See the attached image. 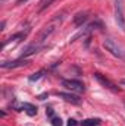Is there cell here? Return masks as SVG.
I'll list each match as a JSON object with an SVG mask.
<instances>
[{
    "label": "cell",
    "instance_id": "cell-8",
    "mask_svg": "<svg viewBox=\"0 0 125 126\" xmlns=\"http://www.w3.org/2000/svg\"><path fill=\"white\" fill-rule=\"evenodd\" d=\"M58 95L63 98L65 101L71 103V104H80L81 103V98L78 95H74V94H69V93H58Z\"/></svg>",
    "mask_w": 125,
    "mask_h": 126
},
{
    "label": "cell",
    "instance_id": "cell-5",
    "mask_svg": "<svg viewBox=\"0 0 125 126\" xmlns=\"http://www.w3.org/2000/svg\"><path fill=\"white\" fill-rule=\"evenodd\" d=\"M94 78H96V79H97V81L103 85V87H106L107 90H112V91H115V93H116V91H119V88H118V87H116V85L110 81V79H107L106 76H103L102 73L96 72V73H94Z\"/></svg>",
    "mask_w": 125,
    "mask_h": 126
},
{
    "label": "cell",
    "instance_id": "cell-18",
    "mask_svg": "<svg viewBox=\"0 0 125 126\" xmlns=\"http://www.w3.org/2000/svg\"><path fill=\"white\" fill-rule=\"evenodd\" d=\"M46 97H47V95H46V94H41V95H40V97H38V98H40V100H44Z\"/></svg>",
    "mask_w": 125,
    "mask_h": 126
},
{
    "label": "cell",
    "instance_id": "cell-2",
    "mask_svg": "<svg viewBox=\"0 0 125 126\" xmlns=\"http://www.w3.org/2000/svg\"><path fill=\"white\" fill-rule=\"evenodd\" d=\"M56 16H58V18H55V19H53V21H52L49 25H46V27L41 30V32H40V35H38V40H37V41L43 43V41H44V40H46V38H47V37H49L52 32L56 30L58 24H61V21H62V18H59L61 15H56Z\"/></svg>",
    "mask_w": 125,
    "mask_h": 126
},
{
    "label": "cell",
    "instance_id": "cell-12",
    "mask_svg": "<svg viewBox=\"0 0 125 126\" xmlns=\"http://www.w3.org/2000/svg\"><path fill=\"white\" fill-rule=\"evenodd\" d=\"M44 73H46L44 70H38V72L32 73L31 76H30V81H31V82H34V81H38L40 78H43V76H44Z\"/></svg>",
    "mask_w": 125,
    "mask_h": 126
},
{
    "label": "cell",
    "instance_id": "cell-11",
    "mask_svg": "<svg viewBox=\"0 0 125 126\" xmlns=\"http://www.w3.org/2000/svg\"><path fill=\"white\" fill-rule=\"evenodd\" d=\"M100 119H85L81 122V126H99Z\"/></svg>",
    "mask_w": 125,
    "mask_h": 126
},
{
    "label": "cell",
    "instance_id": "cell-9",
    "mask_svg": "<svg viewBox=\"0 0 125 126\" xmlns=\"http://www.w3.org/2000/svg\"><path fill=\"white\" fill-rule=\"evenodd\" d=\"M88 16H87V12H80L74 16V25L75 27H81L84 22H87Z\"/></svg>",
    "mask_w": 125,
    "mask_h": 126
},
{
    "label": "cell",
    "instance_id": "cell-13",
    "mask_svg": "<svg viewBox=\"0 0 125 126\" xmlns=\"http://www.w3.org/2000/svg\"><path fill=\"white\" fill-rule=\"evenodd\" d=\"M63 122L61 117H56V116H53L52 117V126H62Z\"/></svg>",
    "mask_w": 125,
    "mask_h": 126
},
{
    "label": "cell",
    "instance_id": "cell-14",
    "mask_svg": "<svg viewBox=\"0 0 125 126\" xmlns=\"http://www.w3.org/2000/svg\"><path fill=\"white\" fill-rule=\"evenodd\" d=\"M52 1H53V0H41V1H40V4H41V6H40V10H44L47 6H50Z\"/></svg>",
    "mask_w": 125,
    "mask_h": 126
},
{
    "label": "cell",
    "instance_id": "cell-19",
    "mask_svg": "<svg viewBox=\"0 0 125 126\" xmlns=\"http://www.w3.org/2000/svg\"><path fill=\"white\" fill-rule=\"evenodd\" d=\"M121 84H122V85H125V78H124V79H121Z\"/></svg>",
    "mask_w": 125,
    "mask_h": 126
},
{
    "label": "cell",
    "instance_id": "cell-10",
    "mask_svg": "<svg viewBox=\"0 0 125 126\" xmlns=\"http://www.w3.org/2000/svg\"><path fill=\"white\" fill-rule=\"evenodd\" d=\"M21 109H22V110H25V113H27L28 116H35V114H37V107H35L34 104L24 103V104L21 106Z\"/></svg>",
    "mask_w": 125,
    "mask_h": 126
},
{
    "label": "cell",
    "instance_id": "cell-20",
    "mask_svg": "<svg viewBox=\"0 0 125 126\" xmlns=\"http://www.w3.org/2000/svg\"><path fill=\"white\" fill-rule=\"evenodd\" d=\"M0 1H6V0H0Z\"/></svg>",
    "mask_w": 125,
    "mask_h": 126
},
{
    "label": "cell",
    "instance_id": "cell-4",
    "mask_svg": "<svg viewBox=\"0 0 125 126\" xmlns=\"http://www.w3.org/2000/svg\"><path fill=\"white\" fill-rule=\"evenodd\" d=\"M115 15H116V22H118L119 28H122V31H125V16L119 0H115Z\"/></svg>",
    "mask_w": 125,
    "mask_h": 126
},
{
    "label": "cell",
    "instance_id": "cell-17",
    "mask_svg": "<svg viewBox=\"0 0 125 126\" xmlns=\"http://www.w3.org/2000/svg\"><path fill=\"white\" fill-rule=\"evenodd\" d=\"M27 1H28V0H18L16 4H22V3H27Z\"/></svg>",
    "mask_w": 125,
    "mask_h": 126
},
{
    "label": "cell",
    "instance_id": "cell-6",
    "mask_svg": "<svg viewBox=\"0 0 125 126\" xmlns=\"http://www.w3.org/2000/svg\"><path fill=\"white\" fill-rule=\"evenodd\" d=\"M43 48V44L40 43V41H35V43H32L31 46H28L24 51H22V54H21V57H28V56H31V54H35V53H38L40 50Z\"/></svg>",
    "mask_w": 125,
    "mask_h": 126
},
{
    "label": "cell",
    "instance_id": "cell-15",
    "mask_svg": "<svg viewBox=\"0 0 125 126\" xmlns=\"http://www.w3.org/2000/svg\"><path fill=\"white\" fill-rule=\"evenodd\" d=\"M78 123H77V120L75 119H69L68 120V126H77Z\"/></svg>",
    "mask_w": 125,
    "mask_h": 126
},
{
    "label": "cell",
    "instance_id": "cell-1",
    "mask_svg": "<svg viewBox=\"0 0 125 126\" xmlns=\"http://www.w3.org/2000/svg\"><path fill=\"white\" fill-rule=\"evenodd\" d=\"M103 47H104L112 56H115V57H118V59H121V60H125L124 48H122L121 46H118L112 38H106V40L103 41Z\"/></svg>",
    "mask_w": 125,
    "mask_h": 126
},
{
    "label": "cell",
    "instance_id": "cell-3",
    "mask_svg": "<svg viewBox=\"0 0 125 126\" xmlns=\"http://www.w3.org/2000/svg\"><path fill=\"white\" fill-rule=\"evenodd\" d=\"M62 87H65L66 90H69L72 93H84V90H85L84 84L78 79H63Z\"/></svg>",
    "mask_w": 125,
    "mask_h": 126
},
{
    "label": "cell",
    "instance_id": "cell-16",
    "mask_svg": "<svg viewBox=\"0 0 125 126\" xmlns=\"http://www.w3.org/2000/svg\"><path fill=\"white\" fill-rule=\"evenodd\" d=\"M46 113H47L49 116H53V110H52V109H47V110H46Z\"/></svg>",
    "mask_w": 125,
    "mask_h": 126
},
{
    "label": "cell",
    "instance_id": "cell-7",
    "mask_svg": "<svg viewBox=\"0 0 125 126\" xmlns=\"http://www.w3.org/2000/svg\"><path fill=\"white\" fill-rule=\"evenodd\" d=\"M30 63L28 59L25 57H21L18 60H13V62H3L1 63V67L3 69H13V67H21V66H27Z\"/></svg>",
    "mask_w": 125,
    "mask_h": 126
}]
</instances>
